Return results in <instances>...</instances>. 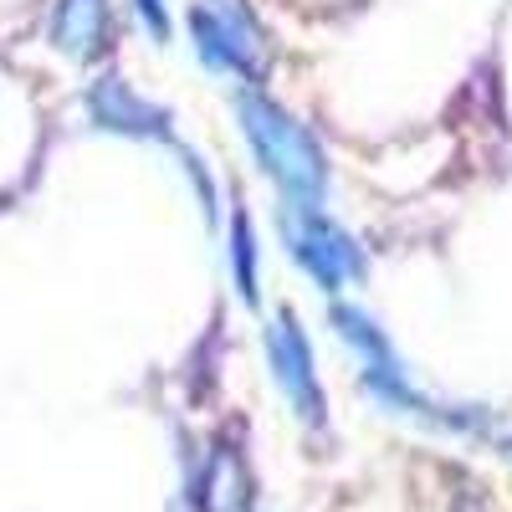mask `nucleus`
<instances>
[{"label": "nucleus", "instance_id": "f257e3e1", "mask_svg": "<svg viewBox=\"0 0 512 512\" xmlns=\"http://www.w3.org/2000/svg\"><path fill=\"white\" fill-rule=\"evenodd\" d=\"M236 113H241V134L251 139L262 169L282 185V195L292 205H318L323 190H328V164H323L318 139L262 93H241Z\"/></svg>", "mask_w": 512, "mask_h": 512}, {"label": "nucleus", "instance_id": "f03ea898", "mask_svg": "<svg viewBox=\"0 0 512 512\" xmlns=\"http://www.w3.org/2000/svg\"><path fill=\"white\" fill-rule=\"evenodd\" d=\"M282 236L292 246V256L303 262L323 292H338L349 277L364 272V256L359 246L338 231L318 205H282Z\"/></svg>", "mask_w": 512, "mask_h": 512}, {"label": "nucleus", "instance_id": "7ed1b4c3", "mask_svg": "<svg viewBox=\"0 0 512 512\" xmlns=\"http://www.w3.org/2000/svg\"><path fill=\"white\" fill-rule=\"evenodd\" d=\"M195 47L210 67L241 72V77H262V36H256L246 6L236 0H216V6H195Z\"/></svg>", "mask_w": 512, "mask_h": 512}, {"label": "nucleus", "instance_id": "20e7f679", "mask_svg": "<svg viewBox=\"0 0 512 512\" xmlns=\"http://www.w3.org/2000/svg\"><path fill=\"white\" fill-rule=\"evenodd\" d=\"M267 349H272V369H277V384H282L287 405L308 425H323V390H318V374H313L308 338H303V328H297V313H277L272 318Z\"/></svg>", "mask_w": 512, "mask_h": 512}, {"label": "nucleus", "instance_id": "39448f33", "mask_svg": "<svg viewBox=\"0 0 512 512\" xmlns=\"http://www.w3.org/2000/svg\"><path fill=\"white\" fill-rule=\"evenodd\" d=\"M103 31H108V6L103 0H62L52 36L67 57H93L103 47Z\"/></svg>", "mask_w": 512, "mask_h": 512}, {"label": "nucleus", "instance_id": "423d86ee", "mask_svg": "<svg viewBox=\"0 0 512 512\" xmlns=\"http://www.w3.org/2000/svg\"><path fill=\"white\" fill-rule=\"evenodd\" d=\"M93 113H98V123H108V128H128V134H164V118H159V108H149V103H139L134 93L123 88V82H103V88L93 93Z\"/></svg>", "mask_w": 512, "mask_h": 512}, {"label": "nucleus", "instance_id": "0eeeda50", "mask_svg": "<svg viewBox=\"0 0 512 512\" xmlns=\"http://www.w3.org/2000/svg\"><path fill=\"white\" fill-rule=\"evenodd\" d=\"M236 282H241L246 303H256V251H251V226H246V216H236Z\"/></svg>", "mask_w": 512, "mask_h": 512}, {"label": "nucleus", "instance_id": "6e6552de", "mask_svg": "<svg viewBox=\"0 0 512 512\" xmlns=\"http://www.w3.org/2000/svg\"><path fill=\"white\" fill-rule=\"evenodd\" d=\"M139 11L149 16V26H154V36H169V16H164V6H159V0H139Z\"/></svg>", "mask_w": 512, "mask_h": 512}]
</instances>
